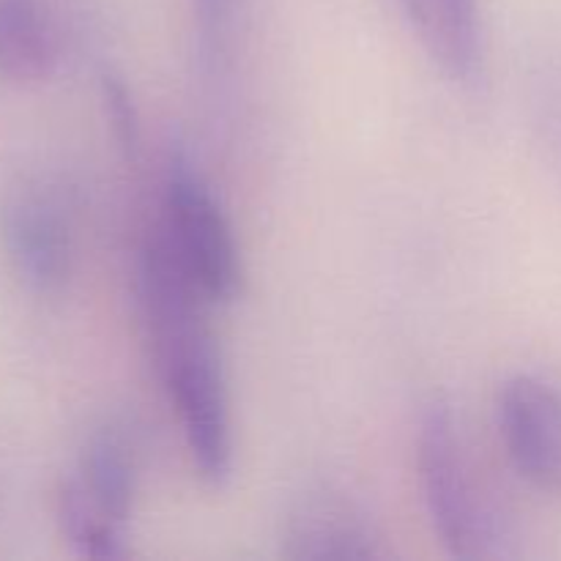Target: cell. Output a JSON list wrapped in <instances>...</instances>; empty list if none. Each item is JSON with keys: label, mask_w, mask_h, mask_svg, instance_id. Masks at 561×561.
Returning <instances> with one entry per match:
<instances>
[{"label": "cell", "mask_w": 561, "mask_h": 561, "mask_svg": "<svg viewBox=\"0 0 561 561\" xmlns=\"http://www.w3.org/2000/svg\"><path fill=\"white\" fill-rule=\"evenodd\" d=\"M71 477L110 520L129 524L137 499V455L118 425H102L88 436Z\"/></svg>", "instance_id": "obj_8"}, {"label": "cell", "mask_w": 561, "mask_h": 561, "mask_svg": "<svg viewBox=\"0 0 561 561\" xmlns=\"http://www.w3.org/2000/svg\"><path fill=\"white\" fill-rule=\"evenodd\" d=\"M99 85H102V104L104 113H107L113 137L124 148V153L135 157L137 148H140V113H137L131 91L126 88L124 77L113 75V71H104Z\"/></svg>", "instance_id": "obj_12"}, {"label": "cell", "mask_w": 561, "mask_h": 561, "mask_svg": "<svg viewBox=\"0 0 561 561\" xmlns=\"http://www.w3.org/2000/svg\"><path fill=\"white\" fill-rule=\"evenodd\" d=\"M247 0H190L195 22V47L203 71L225 75L233 64Z\"/></svg>", "instance_id": "obj_11"}, {"label": "cell", "mask_w": 561, "mask_h": 561, "mask_svg": "<svg viewBox=\"0 0 561 561\" xmlns=\"http://www.w3.org/2000/svg\"><path fill=\"white\" fill-rule=\"evenodd\" d=\"M148 345L170 403L179 411L192 466L208 488L219 491L233 480L236 447L228 373L208 316L195 318Z\"/></svg>", "instance_id": "obj_2"}, {"label": "cell", "mask_w": 561, "mask_h": 561, "mask_svg": "<svg viewBox=\"0 0 561 561\" xmlns=\"http://www.w3.org/2000/svg\"><path fill=\"white\" fill-rule=\"evenodd\" d=\"M55 515H58L60 535L77 557L91 561H121L131 553L129 542H126V526L110 520L71 474L60 482Z\"/></svg>", "instance_id": "obj_10"}, {"label": "cell", "mask_w": 561, "mask_h": 561, "mask_svg": "<svg viewBox=\"0 0 561 561\" xmlns=\"http://www.w3.org/2000/svg\"><path fill=\"white\" fill-rule=\"evenodd\" d=\"M58 66V36L44 0H0V77L44 82Z\"/></svg>", "instance_id": "obj_9"}, {"label": "cell", "mask_w": 561, "mask_h": 561, "mask_svg": "<svg viewBox=\"0 0 561 561\" xmlns=\"http://www.w3.org/2000/svg\"><path fill=\"white\" fill-rule=\"evenodd\" d=\"M0 241L16 279L36 296L66 288L75 263L71 228L64 208L36 190L11 192L0 208Z\"/></svg>", "instance_id": "obj_6"}, {"label": "cell", "mask_w": 561, "mask_h": 561, "mask_svg": "<svg viewBox=\"0 0 561 561\" xmlns=\"http://www.w3.org/2000/svg\"><path fill=\"white\" fill-rule=\"evenodd\" d=\"M416 471L425 510L449 557L466 561L513 557L507 524L477 482L474 463L447 400H433L422 411Z\"/></svg>", "instance_id": "obj_1"}, {"label": "cell", "mask_w": 561, "mask_h": 561, "mask_svg": "<svg viewBox=\"0 0 561 561\" xmlns=\"http://www.w3.org/2000/svg\"><path fill=\"white\" fill-rule=\"evenodd\" d=\"M427 60L455 85L485 77V27L480 0H398Z\"/></svg>", "instance_id": "obj_7"}, {"label": "cell", "mask_w": 561, "mask_h": 561, "mask_svg": "<svg viewBox=\"0 0 561 561\" xmlns=\"http://www.w3.org/2000/svg\"><path fill=\"white\" fill-rule=\"evenodd\" d=\"M496 422L518 474L561 496V389L531 373L507 378L499 389Z\"/></svg>", "instance_id": "obj_5"}, {"label": "cell", "mask_w": 561, "mask_h": 561, "mask_svg": "<svg viewBox=\"0 0 561 561\" xmlns=\"http://www.w3.org/2000/svg\"><path fill=\"white\" fill-rule=\"evenodd\" d=\"M159 228L214 307L239 299L244 290V257L236 230L219 197L181 148L168 159Z\"/></svg>", "instance_id": "obj_3"}, {"label": "cell", "mask_w": 561, "mask_h": 561, "mask_svg": "<svg viewBox=\"0 0 561 561\" xmlns=\"http://www.w3.org/2000/svg\"><path fill=\"white\" fill-rule=\"evenodd\" d=\"M279 553L296 561L387 559L389 548L365 504L334 485L305 488L279 529Z\"/></svg>", "instance_id": "obj_4"}]
</instances>
